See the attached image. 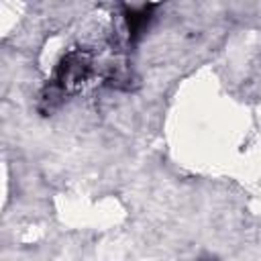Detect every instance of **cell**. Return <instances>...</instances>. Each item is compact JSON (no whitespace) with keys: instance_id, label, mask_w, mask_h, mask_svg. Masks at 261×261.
<instances>
[{"instance_id":"obj_2","label":"cell","mask_w":261,"mask_h":261,"mask_svg":"<svg viewBox=\"0 0 261 261\" xmlns=\"http://www.w3.org/2000/svg\"><path fill=\"white\" fill-rule=\"evenodd\" d=\"M151 8H155V4L141 6V8H126L124 18H126V27H128L130 39H137L147 29V24L151 20Z\"/></svg>"},{"instance_id":"obj_1","label":"cell","mask_w":261,"mask_h":261,"mask_svg":"<svg viewBox=\"0 0 261 261\" xmlns=\"http://www.w3.org/2000/svg\"><path fill=\"white\" fill-rule=\"evenodd\" d=\"M88 69H90L88 59L82 53H69L63 57V61L57 67V82L61 88L80 84L82 80H86Z\"/></svg>"},{"instance_id":"obj_3","label":"cell","mask_w":261,"mask_h":261,"mask_svg":"<svg viewBox=\"0 0 261 261\" xmlns=\"http://www.w3.org/2000/svg\"><path fill=\"white\" fill-rule=\"evenodd\" d=\"M200 261H214V259H200Z\"/></svg>"}]
</instances>
